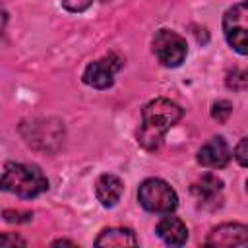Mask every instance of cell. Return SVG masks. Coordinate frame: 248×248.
<instances>
[{
	"label": "cell",
	"instance_id": "6da1fadb",
	"mask_svg": "<svg viewBox=\"0 0 248 248\" xmlns=\"http://www.w3.org/2000/svg\"><path fill=\"white\" fill-rule=\"evenodd\" d=\"M184 110L170 99H153L141 110V126L138 130V143L147 151H157L163 145L167 130H170Z\"/></svg>",
	"mask_w": 248,
	"mask_h": 248
},
{
	"label": "cell",
	"instance_id": "7a4b0ae2",
	"mask_svg": "<svg viewBox=\"0 0 248 248\" xmlns=\"http://www.w3.org/2000/svg\"><path fill=\"white\" fill-rule=\"evenodd\" d=\"M48 190V180L39 167L23 163H8L0 176V192L19 198H37Z\"/></svg>",
	"mask_w": 248,
	"mask_h": 248
},
{
	"label": "cell",
	"instance_id": "3957f363",
	"mask_svg": "<svg viewBox=\"0 0 248 248\" xmlns=\"http://www.w3.org/2000/svg\"><path fill=\"white\" fill-rule=\"evenodd\" d=\"M138 200L149 213H172L178 205V196L172 186L161 178H147L138 188Z\"/></svg>",
	"mask_w": 248,
	"mask_h": 248
},
{
	"label": "cell",
	"instance_id": "277c9868",
	"mask_svg": "<svg viewBox=\"0 0 248 248\" xmlns=\"http://www.w3.org/2000/svg\"><path fill=\"white\" fill-rule=\"evenodd\" d=\"M246 31H248V4L238 2L232 8H229L223 16V33L227 43L242 56L248 52Z\"/></svg>",
	"mask_w": 248,
	"mask_h": 248
},
{
	"label": "cell",
	"instance_id": "5b68a950",
	"mask_svg": "<svg viewBox=\"0 0 248 248\" xmlns=\"http://www.w3.org/2000/svg\"><path fill=\"white\" fill-rule=\"evenodd\" d=\"M153 52L163 66L176 68L184 62L188 54V45L178 33L170 29H159L153 37Z\"/></svg>",
	"mask_w": 248,
	"mask_h": 248
},
{
	"label": "cell",
	"instance_id": "8992f818",
	"mask_svg": "<svg viewBox=\"0 0 248 248\" xmlns=\"http://www.w3.org/2000/svg\"><path fill=\"white\" fill-rule=\"evenodd\" d=\"M122 66V60L114 54H108L105 58H99L91 64H87L85 72H83V81L89 85V87H95V89H107L112 85L114 81V74L120 70Z\"/></svg>",
	"mask_w": 248,
	"mask_h": 248
},
{
	"label": "cell",
	"instance_id": "52a82bcc",
	"mask_svg": "<svg viewBox=\"0 0 248 248\" xmlns=\"http://www.w3.org/2000/svg\"><path fill=\"white\" fill-rule=\"evenodd\" d=\"M248 242V227L242 223H225L215 229L205 238L207 246H244Z\"/></svg>",
	"mask_w": 248,
	"mask_h": 248
},
{
	"label": "cell",
	"instance_id": "ba28073f",
	"mask_svg": "<svg viewBox=\"0 0 248 248\" xmlns=\"http://www.w3.org/2000/svg\"><path fill=\"white\" fill-rule=\"evenodd\" d=\"M231 161V147L223 138H211L198 151V163L205 169H223Z\"/></svg>",
	"mask_w": 248,
	"mask_h": 248
},
{
	"label": "cell",
	"instance_id": "9c48e42d",
	"mask_svg": "<svg viewBox=\"0 0 248 248\" xmlns=\"http://www.w3.org/2000/svg\"><path fill=\"white\" fill-rule=\"evenodd\" d=\"M124 192V184L116 174H101L95 182V196L103 207H114Z\"/></svg>",
	"mask_w": 248,
	"mask_h": 248
},
{
	"label": "cell",
	"instance_id": "30bf717a",
	"mask_svg": "<svg viewBox=\"0 0 248 248\" xmlns=\"http://www.w3.org/2000/svg\"><path fill=\"white\" fill-rule=\"evenodd\" d=\"M155 232H157V236H159L165 244H169V246H182V244L186 242V238H188V229H186V225H184L178 217H172V215H169V213H167V217H163V219L157 223Z\"/></svg>",
	"mask_w": 248,
	"mask_h": 248
},
{
	"label": "cell",
	"instance_id": "8fae6325",
	"mask_svg": "<svg viewBox=\"0 0 248 248\" xmlns=\"http://www.w3.org/2000/svg\"><path fill=\"white\" fill-rule=\"evenodd\" d=\"M95 244L97 246H136L138 238H136L134 231L122 229V227H114V229H105L95 238Z\"/></svg>",
	"mask_w": 248,
	"mask_h": 248
},
{
	"label": "cell",
	"instance_id": "7c38bea8",
	"mask_svg": "<svg viewBox=\"0 0 248 248\" xmlns=\"http://www.w3.org/2000/svg\"><path fill=\"white\" fill-rule=\"evenodd\" d=\"M223 188L221 178H217L215 174H203L194 186H192V194L200 200H211L213 196H217Z\"/></svg>",
	"mask_w": 248,
	"mask_h": 248
},
{
	"label": "cell",
	"instance_id": "4fadbf2b",
	"mask_svg": "<svg viewBox=\"0 0 248 248\" xmlns=\"http://www.w3.org/2000/svg\"><path fill=\"white\" fill-rule=\"evenodd\" d=\"M231 112H232V103H229V101H217V103H213L211 116H213L217 122L225 124V122L229 120Z\"/></svg>",
	"mask_w": 248,
	"mask_h": 248
},
{
	"label": "cell",
	"instance_id": "5bb4252c",
	"mask_svg": "<svg viewBox=\"0 0 248 248\" xmlns=\"http://www.w3.org/2000/svg\"><path fill=\"white\" fill-rule=\"evenodd\" d=\"M2 217L8 221V223H27L31 221L33 213L31 211H14V209H6L2 213Z\"/></svg>",
	"mask_w": 248,
	"mask_h": 248
},
{
	"label": "cell",
	"instance_id": "9a60e30c",
	"mask_svg": "<svg viewBox=\"0 0 248 248\" xmlns=\"http://www.w3.org/2000/svg\"><path fill=\"white\" fill-rule=\"evenodd\" d=\"M91 4H93V0H62V8L68 10V12H72V14L85 12Z\"/></svg>",
	"mask_w": 248,
	"mask_h": 248
},
{
	"label": "cell",
	"instance_id": "2e32d148",
	"mask_svg": "<svg viewBox=\"0 0 248 248\" xmlns=\"http://www.w3.org/2000/svg\"><path fill=\"white\" fill-rule=\"evenodd\" d=\"M234 157L240 163V167H246L248 165V138H242L238 141V145L234 147Z\"/></svg>",
	"mask_w": 248,
	"mask_h": 248
},
{
	"label": "cell",
	"instance_id": "e0dca14e",
	"mask_svg": "<svg viewBox=\"0 0 248 248\" xmlns=\"http://www.w3.org/2000/svg\"><path fill=\"white\" fill-rule=\"evenodd\" d=\"M0 246H25V240L16 232H6L0 234Z\"/></svg>",
	"mask_w": 248,
	"mask_h": 248
},
{
	"label": "cell",
	"instance_id": "ac0fdd59",
	"mask_svg": "<svg viewBox=\"0 0 248 248\" xmlns=\"http://www.w3.org/2000/svg\"><path fill=\"white\" fill-rule=\"evenodd\" d=\"M229 78H234V81H232V79L227 81V85H229L231 89H244V87H246V72L238 70V72H232Z\"/></svg>",
	"mask_w": 248,
	"mask_h": 248
},
{
	"label": "cell",
	"instance_id": "d6986e66",
	"mask_svg": "<svg viewBox=\"0 0 248 248\" xmlns=\"http://www.w3.org/2000/svg\"><path fill=\"white\" fill-rule=\"evenodd\" d=\"M6 23H8V14H6L4 8H0V37H2L4 29H6Z\"/></svg>",
	"mask_w": 248,
	"mask_h": 248
},
{
	"label": "cell",
	"instance_id": "ffe728a7",
	"mask_svg": "<svg viewBox=\"0 0 248 248\" xmlns=\"http://www.w3.org/2000/svg\"><path fill=\"white\" fill-rule=\"evenodd\" d=\"M62 244H70V246H76V242H72V240H54V242H52V246H62Z\"/></svg>",
	"mask_w": 248,
	"mask_h": 248
}]
</instances>
